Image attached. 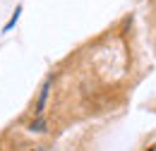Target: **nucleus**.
Wrapping results in <instances>:
<instances>
[{"instance_id": "1", "label": "nucleus", "mask_w": 156, "mask_h": 151, "mask_svg": "<svg viewBox=\"0 0 156 151\" xmlns=\"http://www.w3.org/2000/svg\"><path fill=\"white\" fill-rule=\"evenodd\" d=\"M48 91H51V82H46V84H43V89H41V98H39V106H36V113H39V115H41V111H43V106H46Z\"/></svg>"}, {"instance_id": "2", "label": "nucleus", "mask_w": 156, "mask_h": 151, "mask_svg": "<svg viewBox=\"0 0 156 151\" xmlns=\"http://www.w3.org/2000/svg\"><path fill=\"white\" fill-rule=\"evenodd\" d=\"M20 15H22V5L17 7V10H15V15H12V19H10V22H7L5 26H2V31H10V29H12L15 24H17V19H20Z\"/></svg>"}, {"instance_id": "3", "label": "nucleus", "mask_w": 156, "mask_h": 151, "mask_svg": "<svg viewBox=\"0 0 156 151\" xmlns=\"http://www.w3.org/2000/svg\"><path fill=\"white\" fill-rule=\"evenodd\" d=\"M43 130H46V122H43V120H36V122H31V132H43Z\"/></svg>"}, {"instance_id": "4", "label": "nucleus", "mask_w": 156, "mask_h": 151, "mask_svg": "<svg viewBox=\"0 0 156 151\" xmlns=\"http://www.w3.org/2000/svg\"><path fill=\"white\" fill-rule=\"evenodd\" d=\"M149 151H156V144H154V146H149Z\"/></svg>"}, {"instance_id": "5", "label": "nucleus", "mask_w": 156, "mask_h": 151, "mask_svg": "<svg viewBox=\"0 0 156 151\" xmlns=\"http://www.w3.org/2000/svg\"><path fill=\"white\" fill-rule=\"evenodd\" d=\"M151 2H156V0H151Z\"/></svg>"}]
</instances>
